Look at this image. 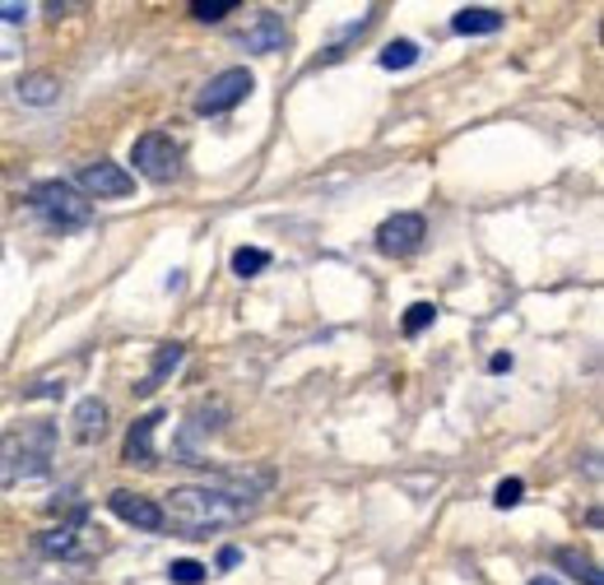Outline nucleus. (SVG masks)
I'll list each match as a JSON object with an SVG mask.
<instances>
[{
	"label": "nucleus",
	"instance_id": "nucleus-2",
	"mask_svg": "<svg viewBox=\"0 0 604 585\" xmlns=\"http://www.w3.org/2000/svg\"><path fill=\"white\" fill-rule=\"evenodd\" d=\"M52 456H56V423L38 418V423H24L0 442V483H29V479H42L52 469Z\"/></svg>",
	"mask_w": 604,
	"mask_h": 585
},
{
	"label": "nucleus",
	"instance_id": "nucleus-5",
	"mask_svg": "<svg viewBox=\"0 0 604 585\" xmlns=\"http://www.w3.org/2000/svg\"><path fill=\"white\" fill-rule=\"evenodd\" d=\"M252 88H256V79H252V71H242V65H233V71H219V75L195 94V111H200V117H219V111L247 103Z\"/></svg>",
	"mask_w": 604,
	"mask_h": 585
},
{
	"label": "nucleus",
	"instance_id": "nucleus-13",
	"mask_svg": "<svg viewBox=\"0 0 604 585\" xmlns=\"http://www.w3.org/2000/svg\"><path fill=\"white\" fill-rule=\"evenodd\" d=\"M452 29H456V33H465V38L498 33V29H502V10H494V6H465V10H456Z\"/></svg>",
	"mask_w": 604,
	"mask_h": 585
},
{
	"label": "nucleus",
	"instance_id": "nucleus-15",
	"mask_svg": "<svg viewBox=\"0 0 604 585\" xmlns=\"http://www.w3.org/2000/svg\"><path fill=\"white\" fill-rule=\"evenodd\" d=\"M553 562H558V567H568L576 581H586V585H604V581H600V567H595V562H591L586 553H576V549H558V553H553Z\"/></svg>",
	"mask_w": 604,
	"mask_h": 585
},
{
	"label": "nucleus",
	"instance_id": "nucleus-24",
	"mask_svg": "<svg viewBox=\"0 0 604 585\" xmlns=\"http://www.w3.org/2000/svg\"><path fill=\"white\" fill-rule=\"evenodd\" d=\"M237 562H242L237 549H223V553H219V567H237Z\"/></svg>",
	"mask_w": 604,
	"mask_h": 585
},
{
	"label": "nucleus",
	"instance_id": "nucleus-14",
	"mask_svg": "<svg viewBox=\"0 0 604 585\" xmlns=\"http://www.w3.org/2000/svg\"><path fill=\"white\" fill-rule=\"evenodd\" d=\"M182 358H187V349H182V344H163L159 353H153V368H149V376L136 386V395H153V391H159L163 381H168L177 368H182Z\"/></svg>",
	"mask_w": 604,
	"mask_h": 585
},
{
	"label": "nucleus",
	"instance_id": "nucleus-7",
	"mask_svg": "<svg viewBox=\"0 0 604 585\" xmlns=\"http://www.w3.org/2000/svg\"><path fill=\"white\" fill-rule=\"evenodd\" d=\"M80 187H84L88 195H98V200H121V195L136 191V177H130L126 168H117V163L98 159V163L80 168Z\"/></svg>",
	"mask_w": 604,
	"mask_h": 585
},
{
	"label": "nucleus",
	"instance_id": "nucleus-21",
	"mask_svg": "<svg viewBox=\"0 0 604 585\" xmlns=\"http://www.w3.org/2000/svg\"><path fill=\"white\" fill-rule=\"evenodd\" d=\"M205 572L210 567H200V562H191V557H182V562H172V567H168L172 585H200V581H205Z\"/></svg>",
	"mask_w": 604,
	"mask_h": 585
},
{
	"label": "nucleus",
	"instance_id": "nucleus-12",
	"mask_svg": "<svg viewBox=\"0 0 604 585\" xmlns=\"http://www.w3.org/2000/svg\"><path fill=\"white\" fill-rule=\"evenodd\" d=\"M14 94H19V103H29V107H52L61 98V79L52 71H33V75H24L14 84Z\"/></svg>",
	"mask_w": 604,
	"mask_h": 585
},
{
	"label": "nucleus",
	"instance_id": "nucleus-10",
	"mask_svg": "<svg viewBox=\"0 0 604 585\" xmlns=\"http://www.w3.org/2000/svg\"><path fill=\"white\" fill-rule=\"evenodd\" d=\"M284 42H288V29H284V14L275 10H261L256 24L242 33V47L247 52H284Z\"/></svg>",
	"mask_w": 604,
	"mask_h": 585
},
{
	"label": "nucleus",
	"instance_id": "nucleus-1",
	"mask_svg": "<svg viewBox=\"0 0 604 585\" xmlns=\"http://www.w3.org/2000/svg\"><path fill=\"white\" fill-rule=\"evenodd\" d=\"M256 511V492L247 483H219V488H172L168 492V511H163V525L182 530L191 539H205L210 530L223 525H237Z\"/></svg>",
	"mask_w": 604,
	"mask_h": 585
},
{
	"label": "nucleus",
	"instance_id": "nucleus-23",
	"mask_svg": "<svg viewBox=\"0 0 604 585\" xmlns=\"http://www.w3.org/2000/svg\"><path fill=\"white\" fill-rule=\"evenodd\" d=\"M29 19V6H19V0H0V24H24Z\"/></svg>",
	"mask_w": 604,
	"mask_h": 585
},
{
	"label": "nucleus",
	"instance_id": "nucleus-16",
	"mask_svg": "<svg viewBox=\"0 0 604 585\" xmlns=\"http://www.w3.org/2000/svg\"><path fill=\"white\" fill-rule=\"evenodd\" d=\"M377 61H382V71H410V65L418 61V47H414L410 38H395L391 47H386L382 56H377Z\"/></svg>",
	"mask_w": 604,
	"mask_h": 585
},
{
	"label": "nucleus",
	"instance_id": "nucleus-8",
	"mask_svg": "<svg viewBox=\"0 0 604 585\" xmlns=\"http://www.w3.org/2000/svg\"><path fill=\"white\" fill-rule=\"evenodd\" d=\"M107 511L117 515V521L136 525V530H163V507L153 502V498H140V492L117 488V492L107 498Z\"/></svg>",
	"mask_w": 604,
	"mask_h": 585
},
{
	"label": "nucleus",
	"instance_id": "nucleus-20",
	"mask_svg": "<svg viewBox=\"0 0 604 585\" xmlns=\"http://www.w3.org/2000/svg\"><path fill=\"white\" fill-rule=\"evenodd\" d=\"M433 321H437V307H433V302H414V307L405 311V334H423Z\"/></svg>",
	"mask_w": 604,
	"mask_h": 585
},
{
	"label": "nucleus",
	"instance_id": "nucleus-19",
	"mask_svg": "<svg viewBox=\"0 0 604 585\" xmlns=\"http://www.w3.org/2000/svg\"><path fill=\"white\" fill-rule=\"evenodd\" d=\"M233 10H237L233 0H191V14L200 19V24H219V19L233 14Z\"/></svg>",
	"mask_w": 604,
	"mask_h": 585
},
{
	"label": "nucleus",
	"instance_id": "nucleus-18",
	"mask_svg": "<svg viewBox=\"0 0 604 585\" xmlns=\"http://www.w3.org/2000/svg\"><path fill=\"white\" fill-rule=\"evenodd\" d=\"M42 553L71 557V553H75V525H61V530H47V534H42Z\"/></svg>",
	"mask_w": 604,
	"mask_h": 585
},
{
	"label": "nucleus",
	"instance_id": "nucleus-9",
	"mask_svg": "<svg viewBox=\"0 0 604 585\" xmlns=\"http://www.w3.org/2000/svg\"><path fill=\"white\" fill-rule=\"evenodd\" d=\"M159 423H163V410H149V414H140L136 423H130V433H126V465H140V469L159 465V451H153V433H159Z\"/></svg>",
	"mask_w": 604,
	"mask_h": 585
},
{
	"label": "nucleus",
	"instance_id": "nucleus-3",
	"mask_svg": "<svg viewBox=\"0 0 604 585\" xmlns=\"http://www.w3.org/2000/svg\"><path fill=\"white\" fill-rule=\"evenodd\" d=\"M29 205L38 219H47L52 228H80V223H88V214H94V205H88L71 182H38L29 191Z\"/></svg>",
	"mask_w": 604,
	"mask_h": 585
},
{
	"label": "nucleus",
	"instance_id": "nucleus-4",
	"mask_svg": "<svg viewBox=\"0 0 604 585\" xmlns=\"http://www.w3.org/2000/svg\"><path fill=\"white\" fill-rule=\"evenodd\" d=\"M130 163H136V172L149 177V182H172L177 168H182V149H177L172 135L149 130L136 140V149H130Z\"/></svg>",
	"mask_w": 604,
	"mask_h": 585
},
{
	"label": "nucleus",
	"instance_id": "nucleus-25",
	"mask_svg": "<svg viewBox=\"0 0 604 585\" xmlns=\"http://www.w3.org/2000/svg\"><path fill=\"white\" fill-rule=\"evenodd\" d=\"M488 368H494V372H511V353H498V358H494V363H488Z\"/></svg>",
	"mask_w": 604,
	"mask_h": 585
},
{
	"label": "nucleus",
	"instance_id": "nucleus-17",
	"mask_svg": "<svg viewBox=\"0 0 604 585\" xmlns=\"http://www.w3.org/2000/svg\"><path fill=\"white\" fill-rule=\"evenodd\" d=\"M265 265H271V252H261V246H237L233 252V275H242V279L261 275Z\"/></svg>",
	"mask_w": 604,
	"mask_h": 585
},
{
	"label": "nucleus",
	"instance_id": "nucleus-11",
	"mask_svg": "<svg viewBox=\"0 0 604 585\" xmlns=\"http://www.w3.org/2000/svg\"><path fill=\"white\" fill-rule=\"evenodd\" d=\"M71 433H75V442H98L103 433H107V404L98 400V395H88V400H80L75 404V414H71Z\"/></svg>",
	"mask_w": 604,
	"mask_h": 585
},
{
	"label": "nucleus",
	"instance_id": "nucleus-6",
	"mask_svg": "<svg viewBox=\"0 0 604 585\" xmlns=\"http://www.w3.org/2000/svg\"><path fill=\"white\" fill-rule=\"evenodd\" d=\"M423 237H428V223L423 214H391L382 228H377V252L382 256H414Z\"/></svg>",
	"mask_w": 604,
	"mask_h": 585
},
{
	"label": "nucleus",
	"instance_id": "nucleus-22",
	"mask_svg": "<svg viewBox=\"0 0 604 585\" xmlns=\"http://www.w3.org/2000/svg\"><path fill=\"white\" fill-rule=\"evenodd\" d=\"M521 492H526V483H521V479H502V483H498V492H494V502L507 511V507H517V502H521Z\"/></svg>",
	"mask_w": 604,
	"mask_h": 585
},
{
	"label": "nucleus",
	"instance_id": "nucleus-26",
	"mask_svg": "<svg viewBox=\"0 0 604 585\" xmlns=\"http://www.w3.org/2000/svg\"><path fill=\"white\" fill-rule=\"evenodd\" d=\"M530 585H558V581H553V576H534Z\"/></svg>",
	"mask_w": 604,
	"mask_h": 585
}]
</instances>
